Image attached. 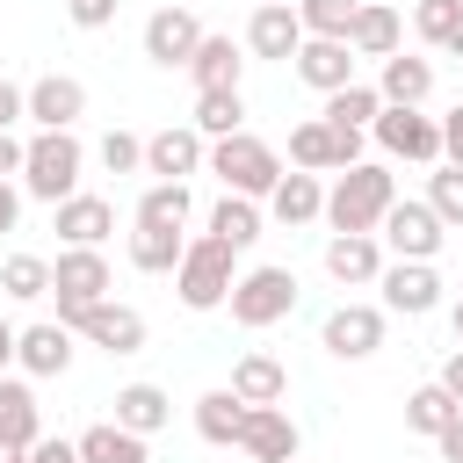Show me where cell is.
<instances>
[{
  "label": "cell",
  "mask_w": 463,
  "mask_h": 463,
  "mask_svg": "<svg viewBox=\"0 0 463 463\" xmlns=\"http://www.w3.org/2000/svg\"><path fill=\"white\" fill-rule=\"evenodd\" d=\"M232 391H239L246 405H282V398H289V369H282L275 354H260V347H253V354H239V362H232Z\"/></svg>",
  "instance_id": "27"
},
{
  "label": "cell",
  "mask_w": 463,
  "mask_h": 463,
  "mask_svg": "<svg viewBox=\"0 0 463 463\" xmlns=\"http://www.w3.org/2000/svg\"><path fill=\"white\" fill-rule=\"evenodd\" d=\"M188 123H195V130H203L210 145H217V137H239V130H246V94H239V87L195 94V116H188Z\"/></svg>",
  "instance_id": "32"
},
{
  "label": "cell",
  "mask_w": 463,
  "mask_h": 463,
  "mask_svg": "<svg viewBox=\"0 0 463 463\" xmlns=\"http://www.w3.org/2000/svg\"><path fill=\"white\" fill-rule=\"evenodd\" d=\"M456 22H463V0H420V7H412V29H420V43H434V51L456 36Z\"/></svg>",
  "instance_id": "40"
},
{
  "label": "cell",
  "mask_w": 463,
  "mask_h": 463,
  "mask_svg": "<svg viewBox=\"0 0 463 463\" xmlns=\"http://www.w3.org/2000/svg\"><path fill=\"white\" fill-rule=\"evenodd\" d=\"M80 463H152V449H145V434H130V427H116V420H101V427H87V434H80Z\"/></svg>",
  "instance_id": "31"
},
{
  "label": "cell",
  "mask_w": 463,
  "mask_h": 463,
  "mask_svg": "<svg viewBox=\"0 0 463 463\" xmlns=\"http://www.w3.org/2000/svg\"><path fill=\"white\" fill-rule=\"evenodd\" d=\"M275 7H297V0H275Z\"/></svg>",
  "instance_id": "54"
},
{
  "label": "cell",
  "mask_w": 463,
  "mask_h": 463,
  "mask_svg": "<svg viewBox=\"0 0 463 463\" xmlns=\"http://www.w3.org/2000/svg\"><path fill=\"white\" fill-rule=\"evenodd\" d=\"M22 159H29V145H22L14 130H0V181H7V174H22Z\"/></svg>",
  "instance_id": "46"
},
{
  "label": "cell",
  "mask_w": 463,
  "mask_h": 463,
  "mask_svg": "<svg viewBox=\"0 0 463 463\" xmlns=\"http://www.w3.org/2000/svg\"><path fill=\"white\" fill-rule=\"evenodd\" d=\"M116 7H123V0H65V22H72V29H109Z\"/></svg>",
  "instance_id": "42"
},
{
  "label": "cell",
  "mask_w": 463,
  "mask_h": 463,
  "mask_svg": "<svg viewBox=\"0 0 463 463\" xmlns=\"http://www.w3.org/2000/svg\"><path fill=\"white\" fill-rule=\"evenodd\" d=\"M29 116V87H14V80H0V130H14Z\"/></svg>",
  "instance_id": "45"
},
{
  "label": "cell",
  "mask_w": 463,
  "mask_h": 463,
  "mask_svg": "<svg viewBox=\"0 0 463 463\" xmlns=\"http://www.w3.org/2000/svg\"><path fill=\"white\" fill-rule=\"evenodd\" d=\"M203 166H210V137H203L195 123H166V130L145 137V174H152V181H188V174H203Z\"/></svg>",
  "instance_id": "12"
},
{
  "label": "cell",
  "mask_w": 463,
  "mask_h": 463,
  "mask_svg": "<svg viewBox=\"0 0 463 463\" xmlns=\"http://www.w3.org/2000/svg\"><path fill=\"white\" fill-rule=\"evenodd\" d=\"M51 224H58L65 246H101V239L116 232V203H109V195H72V203L51 210Z\"/></svg>",
  "instance_id": "24"
},
{
  "label": "cell",
  "mask_w": 463,
  "mask_h": 463,
  "mask_svg": "<svg viewBox=\"0 0 463 463\" xmlns=\"http://www.w3.org/2000/svg\"><path fill=\"white\" fill-rule=\"evenodd\" d=\"M441 51H449V58H463V22H456V36H449V43H441Z\"/></svg>",
  "instance_id": "52"
},
{
  "label": "cell",
  "mask_w": 463,
  "mask_h": 463,
  "mask_svg": "<svg viewBox=\"0 0 463 463\" xmlns=\"http://www.w3.org/2000/svg\"><path fill=\"white\" fill-rule=\"evenodd\" d=\"M210 239H224L232 253H246V246L260 239V203H246V195H224V203L210 210Z\"/></svg>",
  "instance_id": "35"
},
{
  "label": "cell",
  "mask_w": 463,
  "mask_h": 463,
  "mask_svg": "<svg viewBox=\"0 0 463 463\" xmlns=\"http://www.w3.org/2000/svg\"><path fill=\"white\" fill-rule=\"evenodd\" d=\"M376 116H383V94H376L369 80H354V87L326 94V123H333V130H369Z\"/></svg>",
  "instance_id": "34"
},
{
  "label": "cell",
  "mask_w": 463,
  "mask_h": 463,
  "mask_svg": "<svg viewBox=\"0 0 463 463\" xmlns=\"http://www.w3.org/2000/svg\"><path fill=\"white\" fill-rule=\"evenodd\" d=\"M376 239H383V253H391V260H434V253H441V239H449V224L427 210V195H398Z\"/></svg>",
  "instance_id": "8"
},
{
  "label": "cell",
  "mask_w": 463,
  "mask_h": 463,
  "mask_svg": "<svg viewBox=\"0 0 463 463\" xmlns=\"http://www.w3.org/2000/svg\"><path fill=\"white\" fill-rule=\"evenodd\" d=\"M80 174H87V145L72 130H36L29 137V159H22V195L36 203H72L80 195Z\"/></svg>",
  "instance_id": "2"
},
{
  "label": "cell",
  "mask_w": 463,
  "mask_h": 463,
  "mask_svg": "<svg viewBox=\"0 0 463 463\" xmlns=\"http://www.w3.org/2000/svg\"><path fill=\"white\" fill-rule=\"evenodd\" d=\"M0 463H29V449H7V441H0Z\"/></svg>",
  "instance_id": "53"
},
{
  "label": "cell",
  "mask_w": 463,
  "mask_h": 463,
  "mask_svg": "<svg viewBox=\"0 0 463 463\" xmlns=\"http://www.w3.org/2000/svg\"><path fill=\"white\" fill-rule=\"evenodd\" d=\"M188 181H152L145 195H137V217L130 224H159V232H188Z\"/></svg>",
  "instance_id": "33"
},
{
  "label": "cell",
  "mask_w": 463,
  "mask_h": 463,
  "mask_svg": "<svg viewBox=\"0 0 463 463\" xmlns=\"http://www.w3.org/2000/svg\"><path fill=\"white\" fill-rule=\"evenodd\" d=\"M94 159H101L109 174H145V137H130V130H109V137L94 145Z\"/></svg>",
  "instance_id": "41"
},
{
  "label": "cell",
  "mask_w": 463,
  "mask_h": 463,
  "mask_svg": "<svg viewBox=\"0 0 463 463\" xmlns=\"http://www.w3.org/2000/svg\"><path fill=\"white\" fill-rule=\"evenodd\" d=\"M239 449H246L253 463H297L304 434H297V420H289L282 405H253V412H246V434H239Z\"/></svg>",
  "instance_id": "18"
},
{
  "label": "cell",
  "mask_w": 463,
  "mask_h": 463,
  "mask_svg": "<svg viewBox=\"0 0 463 463\" xmlns=\"http://www.w3.org/2000/svg\"><path fill=\"white\" fill-rule=\"evenodd\" d=\"M289 166L297 174H347V166H362V130H333L326 116H311L289 130Z\"/></svg>",
  "instance_id": "7"
},
{
  "label": "cell",
  "mask_w": 463,
  "mask_h": 463,
  "mask_svg": "<svg viewBox=\"0 0 463 463\" xmlns=\"http://www.w3.org/2000/svg\"><path fill=\"white\" fill-rule=\"evenodd\" d=\"M391 203H398V181H391V166L362 159V166H347V174L326 188V224H333V232H383Z\"/></svg>",
  "instance_id": "1"
},
{
  "label": "cell",
  "mask_w": 463,
  "mask_h": 463,
  "mask_svg": "<svg viewBox=\"0 0 463 463\" xmlns=\"http://www.w3.org/2000/svg\"><path fill=\"white\" fill-rule=\"evenodd\" d=\"M434 449H441V463H463V412H456V420L434 434Z\"/></svg>",
  "instance_id": "47"
},
{
  "label": "cell",
  "mask_w": 463,
  "mask_h": 463,
  "mask_svg": "<svg viewBox=\"0 0 463 463\" xmlns=\"http://www.w3.org/2000/svg\"><path fill=\"white\" fill-rule=\"evenodd\" d=\"M376 289H383V311H398V318H427V311L441 304V275H434V260H391Z\"/></svg>",
  "instance_id": "14"
},
{
  "label": "cell",
  "mask_w": 463,
  "mask_h": 463,
  "mask_svg": "<svg viewBox=\"0 0 463 463\" xmlns=\"http://www.w3.org/2000/svg\"><path fill=\"white\" fill-rule=\"evenodd\" d=\"M376 94H383V109H420L434 94V58H412V51L383 58L376 65Z\"/></svg>",
  "instance_id": "21"
},
{
  "label": "cell",
  "mask_w": 463,
  "mask_h": 463,
  "mask_svg": "<svg viewBox=\"0 0 463 463\" xmlns=\"http://www.w3.org/2000/svg\"><path fill=\"white\" fill-rule=\"evenodd\" d=\"M246 51L253 58H297L304 51V22H297V7H275V0H260L253 7V22H246Z\"/></svg>",
  "instance_id": "19"
},
{
  "label": "cell",
  "mask_w": 463,
  "mask_h": 463,
  "mask_svg": "<svg viewBox=\"0 0 463 463\" xmlns=\"http://www.w3.org/2000/svg\"><path fill=\"white\" fill-rule=\"evenodd\" d=\"M449 326H456V347H463V297L449 304Z\"/></svg>",
  "instance_id": "51"
},
{
  "label": "cell",
  "mask_w": 463,
  "mask_h": 463,
  "mask_svg": "<svg viewBox=\"0 0 463 463\" xmlns=\"http://www.w3.org/2000/svg\"><path fill=\"white\" fill-rule=\"evenodd\" d=\"M369 130H376V145H383L391 159L441 166V116H420V109H383Z\"/></svg>",
  "instance_id": "11"
},
{
  "label": "cell",
  "mask_w": 463,
  "mask_h": 463,
  "mask_svg": "<svg viewBox=\"0 0 463 463\" xmlns=\"http://www.w3.org/2000/svg\"><path fill=\"white\" fill-rule=\"evenodd\" d=\"M456 412H463V405H456V398H449L441 383H420V391L405 398V427H412V434H427V441H434V434H441V427H449Z\"/></svg>",
  "instance_id": "37"
},
{
  "label": "cell",
  "mask_w": 463,
  "mask_h": 463,
  "mask_svg": "<svg viewBox=\"0 0 463 463\" xmlns=\"http://www.w3.org/2000/svg\"><path fill=\"white\" fill-rule=\"evenodd\" d=\"M347 51L354 58H398V7H383V0H362V14H354V29H347Z\"/></svg>",
  "instance_id": "28"
},
{
  "label": "cell",
  "mask_w": 463,
  "mask_h": 463,
  "mask_svg": "<svg viewBox=\"0 0 463 463\" xmlns=\"http://www.w3.org/2000/svg\"><path fill=\"white\" fill-rule=\"evenodd\" d=\"M14 340H22V326H7V318H0V376H7V362H14Z\"/></svg>",
  "instance_id": "50"
},
{
  "label": "cell",
  "mask_w": 463,
  "mask_h": 463,
  "mask_svg": "<svg viewBox=\"0 0 463 463\" xmlns=\"http://www.w3.org/2000/svg\"><path fill=\"white\" fill-rule=\"evenodd\" d=\"M109 260H101V246H58V260H51V297H58V326H72V318H87L94 304H109Z\"/></svg>",
  "instance_id": "5"
},
{
  "label": "cell",
  "mask_w": 463,
  "mask_h": 463,
  "mask_svg": "<svg viewBox=\"0 0 463 463\" xmlns=\"http://www.w3.org/2000/svg\"><path fill=\"white\" fill-rule=\"evenodd\" d=\"M434 383H441V391H449V398H456V405H463V347H456V354H449V362H441V376H434Z\"/></svg>",
  "instance_id": "48"
},
{
  "label": "cell",
  "mask_w": 463,
  "mask_h": 463,
  "mask_svg": "<svg viewBox=\"0 0 463 463\" xmlns=\"http://www.w3.org/2000/svg\"><path fill=\"white\" fill-rule=\"evenodd\" d=\"M289 65H297V80H304V87H318V94L354 87V51H347V43H333V36H304V51H297Z\"/></svg>",
  "instance_id": "20"
},
{
  "label": "cell",
  "mask_w": 463,
  "mask_h": 463,
  "mask_svg": "<svg viewBox=\"0 0 463 463\" xmlns=\"http://www.w3.org/2000/svg\"><path fill=\"white\" fill-rule=\"evenodd\" d=\"M289 311H297V275H289V268H246V275H239L232 318H239L246 333H268V326H282Z\"/></svg>",
  "instance_id": "6"
},
{
  "label": "cell",
  "mask_w": 463,
  "mask_h": 463,
  "mask_svg": "<svg viewBox=\"0 0 463 463\" xmlns=\"http://www.w3.org/2000/svg\"><path fill=\"white\" fill-rule=\"evenodd\" d=\"M268 217H275V224H289V232H297V224H318V217H326V181L289 166V174L275 181V195H268Z\"/></svg>",
  "instance_id": "23"
},
{
  "label": "cell",
  "mask_w": 463,
  "mask_h": 463,
  "mask_svg": "<svg viewBox=\"0 0 463 463\" xmlns=\"http://www.w3.org/2000/svg\"><path fill=\"white\" fill-rule=\"evenodd\" d=\"M383 326H391L383 304H333L326 326H318V347H326L333 362H369V354L383 347Z\"/></svg>",
  "instance_id": "9"
},
{
  "label": "cell",
  "mask_w": 463,
  "mask_h": 463,
  "mask_svg": "<svg viewBox=\"0 0 463 463\" xmlns=\"http://www.w3.org/2000/svg\"><path fill=\"white\" fill-rule=\"evenodd\" d=\"M14 224H22V188L0 181V232H14Z\"/></svg>",
  "instance_id": "49"
},
{
  "label": "cell",
  "mask_w": 463,
  "mask_h": 463,
  "mask_svg": "<svg viewBox=\"0 0 463 463\" xmlns=\"http://www.w3.org/2000/svg\"><path fill=\"white\" fill-rule=\"evenodd\" d=\"M188 80H195V94L239 87V80H246V51H239L232 36H203V51L188 58Z\"/></svg>",
  "instance_id": "26"
},
{
  "label": "cell",
  "mask_w": 463,
  "mask_h": 463,
  "mask_svg": "<svg viewBox=\"0 0 463 463\" xmlns=\"http://www.w3.org/2000/svg\"><path fill=\"white\" fill-rule=\"evenodd\" d=\"M427 210H434L449 232L463 224V166H434V174H427Z\"/></svg>",
  "instance_id": "39"
},
{
  "label": "cell",
  "mask_w": 463,
  "mask_h": 463,
  "mask_svg": "<svg viewBox=\"0 0 463 463\" xmlns=\"http://www.w3.org/2000/svg\"><path fill=\"white\" fill-rule=\"evenodd\" d=\"M188 253V232H159V224H130V268L137 275H174Z\"/></svg>",
  "instance_id": "30"
},
{
  "label": "cell",
  "mask_w": 463,
  "mask_h": 463,
  "mask_svg": "<svg viewBox=\"0 0 463 463\" xmlns=\"http://www.w3.org/2000/svg\"><path fill=\"white\" fill-rule=\"evenodd\" d=\"M354 14H362V0H297V22H304V36H333V43H347Z\"/></svg>",
  "instance_id": "38"
},
{
  "label": "cell",
  "mask_w": 463,
  "mask_h": 463,
  "mask_svg": "<svg viewBox=\"0 0 463 463\" xmlns=\"http://www.w3.org/2000/svg\"><path fill=\"white\" fill-rule=\"evenodd\" d=\"M239 253L224 246V239H188V253H181V268H174V289H181V304L188 311H224L232 304V289H239Z\"/></svg>",
  "instance_id": "3"
},
{
  "label": "cell",
  "mask_w": 463,
  "mask_h": 463,
  "mask_svg": "<svg viewBox=\"0 0 463 463\" xmlns=\"http://www.w3.org/2000/svg\"><path fill=\"white\" fill-rule=\"evenodd\" d=\"M0 297H14V304L51 297V260H43V253H7V260H0Z\"/></svg>",
  "instance_id": "36"
},
{
  "label": "cell",
  "mask_w": 463,
  "mask_h": 463,
  "mask_svg": "<svg viewBox=\"0 0 463 463\" xmlns=\"http://www.w3.org/2000/svg\"><path fill=\"white\" fill-rule=\"evenodd\" d=\"M29 463H80V441H65V434H43V441L29 449Z\"/></svg>",
  "instance_id": "44"
},
{
  "label": "cell",
  "mask_w": 463,
  "mask_h": 463,
  "mask_svg": "<svg viewBox=\"0 0 463 463\" xmlns=\"http://www.w3.org/2000/svg\"><path fill=\"white\" fill-rule=\"evenodd\" d=\"M166 420H174V398H166L159 383H123V391H116V427H130V434L152 441Z\"/></svg>",
  "instance_id": "29"
},
{
  "label": "cell",
  "mask_w": 463,
  "mask_h": 463,
  "mask_svg": "<svg viewBox=\"0 0 463 463\" xmlns=\"http://www.w3.org/2000/svg\"><path fill=\"white\" fill-rule=\"evenodd\" d=\"M0 441L7 449H36L43 441V405L22 376H0Z\"/></svg>",
  "instance_id": "25"
},
{
  "label": "cell",
  "mask_w": 463,
  "mask_h": 463,
  "mask_svg": "<svg viewBox=\"0 0 463 463\" xmlns=\"http://www.w3.org/2000/svg\"><path fill=\"white\" fill-rule=\"evenodd\" d=\"M441 166H463V101L441 116Z\"/></svg>",
  "instance_id": "43"
},
{
  "label": "cell",
  "mask_w": 463,
  "mask_h": 463,
  "mask_svg": "<svg viewBox=\"0 0 463 463\" xmlns=\"http://www.w3.org/2000/svg\"><path fill=\"white\" fill-rule=\"evenodd\" d=\"M246 412H253V405H246L232 383H217V391H203V398H195V434H203L210 449H239Z\"/></svg>",
  "instance_id": "22"
},
{
  "label": "cell",
  "mask_w": 463,
  "mask_h": 463,
  "mask_svg": "<svg viewBox=\"0 0 463 463\" xmlns=\"http://www.w3.org/2000/svg\"><path fill=\"white\" fill-rule=\"evenodd\" d=\"M80 116H87V87H80L72 72L29 80V123H36V130H72Z\"/></svg>",
  "instance_id": "16"
},
{
  "label": "cell",
  "mask_w": 463,
  "mask_h": 463,
  "mask_svg": "<svg viewBox=\"0 0 463 463\" xmlns=\"http://www.w3.org/2000/svg\"><path fill=\"white\" fill-rule=\"evenodd\" d=\"M210 174L224 181V195L268 203V195H275V181H282V159H275V145H268V137L239 130V137H217V145H210Z\"/></svg>",
  "instance_id": "4"
},
{
  "label": "cell",
  "mask_w": 463,
  "mask_h": 463,
  "mask_svg": "<svg viewBox=\"0 0 463 463\" xmlns=\"http://www.w3.org/2000/svg\"><path fill=\"white\" fill-rule=\"evenodd\" d=\"M203 14L195 7H152L145 14V58L159 65V72H188V58L203 51Z\"/></svg>",
  "instance_id": "10"
},
{
  "label": "cell",
  "mask_w": 463,
  "mask_h": 463,
  "mask_svg": "<svg viewBox=\"0 0 463 463\" xmlns=\"http://www.w3.org/2000/svg\"><path fill=\"white\" fill-rule=\"evenodd\" d=\"M72 326H58V318H36V326H22V340H14V362H22V376H65L72 369Z\"/></svg>",
  "instance_id": "17"
},
{
  "label": "cell",
  "mask_w": 463,
  "mask_h": 463,
  "mask_svg": "<svg viewBox=\"0 0 463 463\" xmlns=\"http://www.w3.org/2000/svg\"><path fill=\"white\" fill-rule=\"evenodd\" d=\"M72 333L87 340V347H101V354H137L145 347V311L137 304H94L87 318H72Z\"/></svg>",
  "instance_id": "15"
},
{
  "label": "cell",
  "mask_w": 463,
  "mask_h": 463,
  "mask_svg": "<svg viewBox=\"0 0 463 463\" xmlns=\"http://www.w3.org/2000/svg\"><path fill=\"white\" fill-rule=\"evenodd\" d=\"M383 268H391V253L376 232H333L326 239V275L340 289H369V282H383Z\"/></svg>",
  "instance_id": "13"
}]
</instances>
